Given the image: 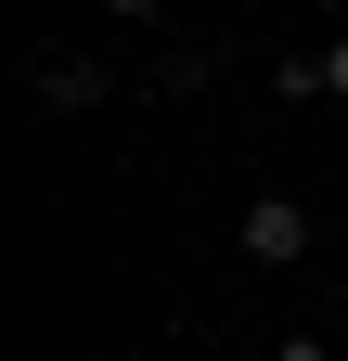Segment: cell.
Instances as JSON below:
<instances>
[{"label":"cell","mask_w":348,"mask_h":361,"mask_svg":"<svg viewBox=\"0 0 348 361\" xmlns=\"http://www.w3.org/2000/svg\"><path fill=\"white\" fill-rule=\"evenodd\" d=\"M323 65H335V104H348V39H335V52H323Z\"/></svg>","instance_id":"277c9868"},{"label":"cell","mask_w":348,"mask_h":361,"mask_svg":"<svg viewBox=\"0 0 348 361\" xmlns=\"http://www.w3.org/2000/svg\"><path fill=\"white\" fill-rule=\"evenodd\" d=\"M245 258H271V271H284V258H310V207L258 194V207H245Z\"/></svg>","instance_id":"6da1fadb"},{"label":"cell","mask_w":348,"mask_h":361,"mask_svg":"<svg viewBox=\"0 0 348 361\" xmlns=\"http://www.w3.org/2000/svg\"><path fill=\"white\" fill-rule=\"evenodd\" d=\"M39 104H52V116H91L104 104V65L91 52H52V65H39Z\"/></svg>","instance_id":"7a4b0ae2"},{"label":"cell","mask_w":348,"mask_h":361,"mask_svg":"<svg viewBox=\"0 0 348 361\" xmlns=\"http://www.w3.org/2000/svg\"><path fill=\"white\" fill-rule=\"evenodd\" d=\"M271 361H335V348H323V336H284V348H271Z\"/></svg>","instance_id":"3957f363"}]
</instances>
